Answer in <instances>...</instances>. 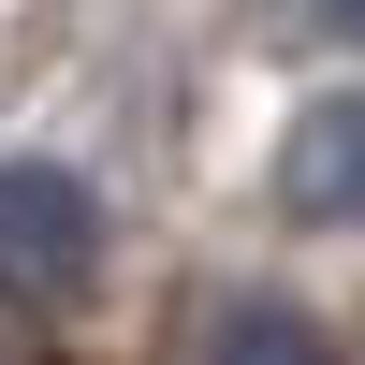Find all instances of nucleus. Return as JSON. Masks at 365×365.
Here are the masks:
<instances>
[{
    "instance_id": "1",
    "label": "nucleus",
    "mask_w": 365,
    "mask_h": 365,
    "mask_svg": "<svg viewBox=\"0 0 365 365\" xmlns=\"http://www.w3.org/2000/svg\"><path fill=\"white\" fill-rule=\"evenodd\" d=\"M88 263H103V205H88V175L15 161V175H0V292H73Z\"/></svg>"
},
{
    "instance_id": "2",
    "label": "nucleus",
    "mask_w": 365,
    "mask_h": 365,
    "mask_svg": "<svg viewBox=\"0 0 365 365\" xmlns=\"http://www.w3.org/2000/svg\"><path fill=\"white\" fill-rule=\"evenodd\" d=\"M278 205H292V220H365V103H307V117H292Z\"/></svg>"
},
{
    "instance_id": "3",
    "label": "nucleus",
    "mask_w": 365,
    "mask_h": 365,
    "mask_svg": "<svg viewBox=\"0 0 365 365\" xmlns=\"http://www.w3.org/2000/svg\"><path fill=\"white\" fill-rule=\"evenodd\" d=\"M205 365H336V351H322V322H307V307L249 292V307H220V336H205Z\"/></svg>"
},
{
    "instance_id": "4",
    "label": "nucleus",
    "mask_w": 365,
    "mask_h": 365,
    "mask_svg": "<svg viewBox=\"0 0 365 365\" xmlns=\"http://www.w3.org/2000/svg\"><path fill=\"white\" fill-rule=\"evenodd\" d=\"M336 29H365V0H336Z\"/></svg>"
}]
</instances>
